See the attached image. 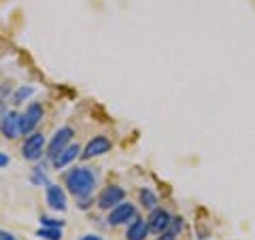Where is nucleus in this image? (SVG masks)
I'll list each match as a JSON object with an SVG mask.
<instances>
[{
  "instance_id": "8",
  "label": "nucleus",
  "mask_w": 255,
  "mask_h": 240,
  "mask_svg": "<svg viewBox=\"0 0 255 240\" xmlns=\"http://www.w3.org/2000/svg\"><path fill=\"white\" fill-rule=\"evenodd\" d=\"M0 132H2L4 138H17L21 134L19 132V115L17 113H4L2 123H0Z\"/></svg>"
},
{
  "instance_id": "5",
  "label": "nucleus",
  "mask_w": 255,
  "mask_h": 240,
  "mask_svg": "<svg viewBox=\"0 0 255 240\" xmlns=\"http://www.w3.org/2000/svg\"><path fill=\"white\" fill-rule=\"evenodd\" d=\"M134 217H136V206L130 204V202H119L115 209H111L109 223L111 226H122V223H128Z\"/></svg>"
},
{
  "instance_id": "9",
  "label": "nucleus",
  "mask_w": 255,
  "mask_h": 240,
  "mask_svg": "<svg viewBox=\"0 0 255 240\" xmlns=\"http://www.w3.org/2000/svg\"><path fill=\"white\" fill-rule=\"evenodd\" d=\"M47 204H49L53 211L66 209V194H64V189L49 183V185H47Z\"/></svg>"
},
{
  "instance_id": "13",
  "label": "nucleus",
  "mask_w": 255,
  "mask_h": 240,
  "mask_svg": "<svg viewBox=\"0 0 255 240\" xmlns=\"http://www.w3.org/2000/svg\"><path fill=\"white\" fill-rule=\"evenodd\" d=\"M140 202H142V206H145V209H151V211H153L155 209V206H157V198H155V194H153V191H151V189H140Z\"/></svg>"
},
{
  "instance_id": "19",
  "label": "nucleus",
  "mask_w": 255,
  "mask_h": 240,
  "mask_svg": "<svg viewBox=\"0 0 255 240\" xmlns=\"http://www.w3.org/2000/svg\"><path fill=\"white\" fill-rule=\"evenodd\" d=\"M81 240H102L100 236H96V234H87V236H83Z\"/></svg>"
},
{
  "instance_id": "16",
  "label": "nucleus",
  "mask_w": 255,
  "mask_h": 240,
  "mask_svg": "<svg viewBox=\"0 0 255 240\" xmlns=\"http://www.w3.org/2000/svg\"><path fill=\"white\" fill-rule=\"evenodd\" d=\"M41 223H43V228H62V226H64V221L58 223L55 219H49V217H43Z\"/></svg>"
},
{
  "instance_id": "21",
  "label": "nucleus",
  "mask_w": 255,
  "mask_h": 240,
  "mask_svg": "<svg viewBox=\"0 0 255 240\" xmlns=\"http://www.w3.org/2000/svg\"><path fill=\"white\" fill-rule=\"evenodd\" d=\"M4 115V105H2V100H0V117Z\"/></svg>"
},
{
  "instance_id": "11",
  "label": "nucleus",
  "mask_w": 255,
  "mask_h": 240,
  "mask_svg": "<svg viewBox=\"0 0 255 240\" xmlns=\"http://www.w3.org/2000/svg\"><path fill=\"white\" fill-rule=\"evenodd\" d=\"M79 153H81V149H79V145H68V147H64V149L60 151V153L53 157V166H55V168H64L66 164L73 162V159H75Z\"/></svg>"
},
{
  "instance_id": "14",
  "label": "nucleus",
  "mask_w": 255,
  "mask_h": 240,
  "mask_svg": "<svg viewBox=\"0 0 255 240\" xmlns=\"http://www.w3.org/2000/svg\"><path fill=\"white\" fill-rule=\"evenodd\" d=\"M36 236L45 240H62V228H41Z\"/></svg>"
},
{
  "instance_id": "2",
  "label": "nucleus",
  "mask_w": 255,
  "mask_h": 240,
  "mask_svg": "<svg viewBox=\"0 0 255 240\" xmlns=\"http://www.w3.org/2000/svg\"><path fill=\"white\" fill-rule=\"evenodd\" d=\"M43 149H45V136L38 132H32V134H28L26 142L21 145V155H23V159H28V162H34V159L43 155Z\"/></svg>"
},
{
  "instance_id": "15",
  "label": "nucleus",
  "mask_w": 255,
  "mask_h": 240,
  "mask_svg": "<svg viewBox=\"0 0 255 240\" xmlns=\"http://www.w3.org/2000/svg\"><path fill=\"white\" fill-rule=\"evenodd\" d=\"M32 94H34V90H32V87H19L17 94H15V98H13L15 105H21V102L26 100L28 96H32Z\"/></svg>"
},
{
  "instance_id": "3",
  "label": "nucleus",
  "mask_w": 255,
  "mask_h": 240,
  "mask_svg": "<svg viewBox=\"0 0 255 240\" xmlns=\"http://www.w3.org/2000/svg\"><path fill=\"white\" fill-rule=\"evenodd\" d=\"M43 119V107L38 102H32L26 109V113L19 115V132L21 134H32V130L38 125V121Z\"/></svg>"
},
{
  "instance_id": "18",
  "label": "nucleus",
  "mask_w": 255,
  "mask_h": 240,
  "mask_svg": "<svg viewBox=\"0 0 255 240\" xmlns=\"http://www.w3.org/2000/svg\"><path fill=\"white\" fill-rule=\"evenodd\" d=\"M0 240H15L13 234H6V232H0Z\"/></svg>"
},
{
  "instance_id": "12",
  "label": "nucleus",
  "mask_w": 255,
  "mask_h": 240,
  "mask_svg": "<svg viewBox=\"0 0 255 240\" xmlns=\"http://www.w3.org/2000/svg\"><path fill=\"white\" fill-rule=\"evenodd\" d=\"M149 232V223L145 219H134L132 226L128 228V240H145Z\"/></svg>"
},
{
  "instance_id": "6",
  "label": "nucleus",
  "mask_w": 255,
  "mask_h": 240,
  "mask_svg": "<svg viewBox=\"0 0 255 240\" xmlns=\"http://www.w3.org/2000/svg\"><path fill=\"white\" fill-rule=\"evenodd\" d=\"M73 136H75L73 127H68V125H66V127H60V130L55 132L53 140L49 142V153H47V155H49V157L53 159V157L58 155L64 147H68V142H70V138H73Z\"/></svg>"
},
{
  "instance_id": "17",
  "label": "nucleus",
  "mask_w": 255,
  "mask_h": 240,
  "mask_svg": "<svg viewBox=\"0 0 255 240\" xmlns=\"http://www.w3.org/2000/svg\"><path fill=\"white\" fill-rule=\"evenodd\" d=\"M6 164H9V155H6V153H0V168H4Z\"/></svg>"
},
{
  "instance_id": "10",
  "label": "nucleus",
  "mask_w": 255,
  "mask_h": 240,
  "mask_svg": "<svg viewBox=\"0 0 255 240\" xmlns=\"http://www.w3.org/2000/svg\"><path fill=\"white\" fill-rule=\"evenodd\" d=\"M170 215L162 211V209H153V213H151V217H149V230H153V232H162L170 226Z\"/></svg>"
},
{
  "instance_id": "1",
  "label": "nucleus",
  "mask_w": 255,
  "mask_h": 240,
  "mask_svg": "<svg viewBox=\"0 0 255 240\" xmlns=\"http://www.w3.org/2000/svg\"><path fill=\"white\" fill-rule=\"evenodd\" d=\"M66 187L75 198H87L96 187V174L90 168H73L66 172Z\"/></svg>"
},
{
  "instance_id": "4",
  "label": "nucleus",
  "mask_w": 255,
  "mask_h": 240,
  "mask_svg": "<svg viewBox=\"0 0 255 240\" xmlns=\"http://www.w3.org/2000/svg\"><path fill=\"white\" fill-rule=\"evenodd\" d=\"M124 198H126V191L122 187L111 185V187L102 189V194L98 196V206L102 211H111V209H115L119 202H124Z\"/></svg>"
},
{
  "instance_id": "7",
  "label": "nucleus",
  "mask_w": 255,
  "mask_h": 240,
  "mask_svg": "<svg viewBox=\"0 0 255 240\" xmlns=\"http://www.w3.org/2000/svg\"><path fill=\"white\" fill-rule=\"evenodd\" d=\"M109 149H111V140L107 138V136H94V138L87 142L85 151H83V159L105 155V153H109Z\"/></svg>"
},
{
  "instance_id": "20",
  "label": "nucleus",
  "mask_w": 255,
  "mask_h": 240,
  "mask_svg": "<svg viewBox=\"0 0 255 240\" xmlns=\"http://www.w3.org/2000/svg\"><path fill=\"white\" fill-rule=\"evenodd\" d=\"M157 240H174V234H164L162 238H157Z\"/></svg>"
}]
</instances>
